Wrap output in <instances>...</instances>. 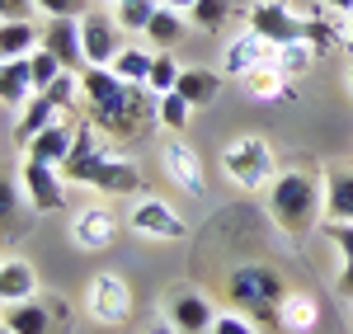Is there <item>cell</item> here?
Segmentation results:
<instances>
[{
    "mask_svg": "<svg viewBox=\"0 0 353 334\" xmlns=\"http://www.w3.org/2000/svg\"><path fill=\"white\" fill-rule=\"evenodd\" d=\"M38 94L33 85V61L28 56H14V61H0V104L5 113H24Z\"/></svg>",
    "mask_w": 353,
    "mask_h": 334,
    "instance_id": "obj_16",
    "label": "cell"
},
{
    "mask_svg": "<svg viewBox=\"0 0 353 334\" xmlns=\"http://www.w3.org/2000/svg\"><path fill=\"white\" fill-rule=\"evenodd\" d=\"M113 236H118V217H113L104 202H90L76 212V222H71V240L81 245V250H109Z\"/></svg>",
    "mask_w": 353,
    "mask_h": 334,
    "instance_id": "obj_13",
    "label": "cell"
},
{
    "mask_svg": "<svg viewBox=\"0 0 353 334\" xmlns=\"http://www.w3.org/2000/svg\"><path fill=\"white\" fill-rule=\"evenodd\" d=\"M156 118H161V127H170V132H184L189 118H193V104L179 90H170V94H161V104H156Z\"/></svg>",
    "mask_w": 353,
    "mask_h": 334,
    "instance_id": "obj_30",
    "label": "cell"
},
{
    "mask_svg": "<svg viewBox=\"0 0 353 334\" xmlns=\"http://www.w3.org/2000/svg\"><path fill=\"white\" fill-rule=\"evenodd\" d=\"M5 334H10V330H5Z\"/></svg>",
    "mask_w": 353,
    "mask_h": 334,
    "instance_id": "obj_43",
    "label": "cell"
},
{
    "mask_svg": "<svg viewBox=\"0 0 353 334\" xmlns=\"http://www.w3.org/2000/svg\"><path fill=\"white\" fill-rule=\"evenodd\" d=\"M5 330L10 334H71L76 320H71V306H66L61 292H38L28 302L5 306Z\"/></svg>",
    "mask_w": 353,
    "mask_h": 334,
    "instance_id": "obj_5",
    "label": "cell"
},
{
    "mask_svg": "<svg viewBox=\"0 0 353 334\" xmlns=\"http://www.w3.org/2000/svg\"><path fill=\"white\" fill-rule=\"evenodd\" d=\"M184 24H189V14H184V10H170V5H161V10H156V19L146 24V38H151L161 52H174V43L184 38Z\"/></svg>",
    "mask_w": 353,
    "mask_h": 334,
    "instance_id": "obj_25",
    "label": "cell"
},
{
    "mask_svg": "<svg viewBox=\"0 0 353 334\" xmlns=\"http://www.w3.org/2000/svg\"><path fill=\"white\" fill-rule=\"evenodd\" d=\"M259 66H273V43H264L259 33H241V38L226 43V56H221V71L226 76H241L245 81Z\"/></svg>",
    "mask_w": 353,
    "mask_h": 334,
    "instance_id": "obj_17",
    "label": "cell"
},
{
    "mask_svg": "<svg viewBox=\"0 0 353 334\" xmlns=\"http://www.w3.org/2000/svg\"><path fill=\"white\" fill-rule=\"evenodd\" d=\"M231 14H236V0H198L189 10V24L203 28V33H217V28H226Z\"/></svg>",
    "mask_w": 353,
    "mask_h": 334,
    "instance_id": "obj_27",
    "label": "cell"
},
{
    "mask_svg": "<svg viewBox=\"0 0 353 334\" xmlns=\"http://www.w3.org/2000/svg\"><path fill=\"white\" fill-rule=\"evenodd\" d=\"M245 90H250L254 99H264V104H278V99H297V85L288 81L278 66H259V71H250V76H245Z\"/></svg>",
    "mask_w": 353,
    "mask_h": 334,
    "instance_id": "obj_23",
    "label": "cell"
},
{
    "mask_svg": "<svg viewBox=\"0 0 353 334\" xmlns=\"http://www.w3.org/2000/svg\"><path fill=\"white\" fill-rule=\"evenodd\" d=\"M156 10H161V0H118L113 5V19L128 28V33H146V24L156 19Z\"/></svg>",
    "mask_w": 353,
    "mask_h": 334,
    "instance_id": "obj_28",
    "label": "cell"
},
{
    "mask_svg": "<svg viewBox=\"0 0 353 334\" xmlns=\"http://www.w3.org/2000/svg\"><path fill=\"white\" fill-rule=\"evenodd\" d=\"M38 10H43L48 19H81L85 0H38Z\"/></svg>",
    "mask_w": 353,
    "mask_h": 334,
    "instance_id": "obj_35",
    "label": "cell"
},
{
    "mask_svg": "<svg viewBox=\"0 0 353 334\" xmlns=\"http://www.w3.org/2000/svg\"><path fill=\"white\" fill-rule=\"evenodd\" d=\"M161 169H165V179L174 184V189H184L189 198H203L208 189V179H203V160H198V151H193L189 141H165V151H161Z\"/></svg>",
    "mask_w": 353,
    "mask_h": 334,
    "instance_id": "obj_12",
    "label": "cell"
},
{
    "mask_svg": "<svg viewBox=\"0 0 353 334\" xmlns=\"http://www.w3.org/2000/svg\"><path fill=\"white\" fill-rule=\"evenodd\" d=\"M38 48H43V33L28 24V19H5V24H0V61L33 56Z\"/></svg>",
    "mask_w": 353,
    "mask_h": 334,
    "instance_id": "obj_21",
    "label": "cell"
},
{
    "mask_svg": "<svg viewBox=\"0 0 353 334\" xmlns=\"http://www.w3.org/2000/svg\"><path fill=\"white\" fill-rule=\"evenodd\" d=\"M28 297H38L33 264H24V259H5V264H0V302L14 306V302H28Z\"/></svg>",
    "mask_w": 353,
    "mask_h": 334,
    "instance_id": "obj_20",
    "label": "cell"
},
{
    "mask_svg": "<svg viewBox=\"0 0 353 334\" xmlns=\"http://www.w3.org/2000/svg\"><path fill=\"white\" fill-rule=\"evenodd\" d=\"M81 99H85V118L109 141H137L151 132V123H161L156 118L161 94H151L146 85L118 81L109 66H85L81 71Z\"/></svg>",
    "mask_w": 353,
    "mask_h": 334,
    "instance_id": "obj_1",
    "label": "cell"
},
{
    "mask_svg": "<svg viewBox=\"0 0 353 334\" xmlns=\"http://www.w3.org/2000/svg\"><path fill=\"white\" fill-rule=\"evenodd\" d=\"M221 169H226V179L236 189H245V194H259V189H269L273 179H278V160H273L264 137H236L221 151Z\"/></svg>",
    "mask_w": 353,
    "mask_h": 334,
    "instance_id": "obj_4",
    "label": "cell"
},
{
    "mask_svg": "<svg viewBox=\"0 0 353 334\" xmlns=\"http://www.w3.org/2000/svg\"><path fill=\"white\" fill-rule=\"evenodd\" d=\"M208 334H259V325L250 315H241V311H226V315H217V325Z\"/></svg>",
    "mask_w": 353,
    "mask_h": 334,
    "instance_id": "obj_34",
    "label": "cell"
},
{
    "mask_svg": "<svg viewBox=\"0 0 353 334\" xmlns=\"http://www.w3.org/2000/svg\"><path fill=\"white\" fill-rule=\"evenodd\" d=\"M330 10H344V14H353V0H325Z\"/></svg>",
    "mask_w": 353,
    "mask_h": 334,
    "instance_id": "obj_39",
    "label": "cell"
},
{
    "mask_svg": "<svg viewBox=\"0 0 353 334\" xmlns=\"http://www.w3.org/2000/svg\"><path fill=\"white\" fill-rule=\"evenodd\" d=\"M76 137H81V123H66V118H57L52 127H43L38 137L28 141V160H43V165H66V156H71V146H76Z\"/></svg>",
    "mask_w": 353,
    "mask_h": 334,
    "instance_id": "obj_15",
    "label": "cell"
},
{
    "mask_svg": "<svg viewBox=\"0 0 353 334\" xmlns=\"http://www.w3.org/2000/svg\"><path fill=\"white\" fill-rule=\"evenodd\" d=\"M151 61H156V56H151V52H141V48H123V52H118V61H113L109 71L118 76V81L146 85V76H151Z\"/></svg>",
    "mask_w": 353,
    "mask_h": 334,
    "instance_id": "obj_29",
    "label": "cell"
},
{
    "mask_svg": "<svg viewBox=\"0 0 353 334\" xmlns=\"http://www.w3.org/2000/svg\"><path fill=\"white\" fill-rule=\"evenodd\" d=\"M161 5H170V10H184V14H189V10L198 5V0H161Z\"/></svg>",
    "mask_w": 353,
    "mask_h": 334,
    "instance_id": "obj_37",
    "label": "cell"
},
{
    "mask_svg": "<svg viewBox=\"0 0 353 334\" xmlns=\"http://www.w3.org/2000/svg\"><path fill=\"white\" fill-rule=\"evenodd\" d=\"M174 90L189 99L193 109H203V104H212V99L221 94V76H217V71H208V66H184V76H179Z\"/></svg>",
    "mask_w": 353,
    "mask_h": 334,
    "instance_id": "obj_24",
    "label": "cell"
},
{
    "mask_svg": "<svg viewBox=\"0 0 353 334\" xmlns=\"http://www.w3.org/2000/svg\"><path fill=\"white\" fill-rule=\"evenodd\" d=\"M85 306H90V315L99 325L118 330V325L132 320V287L118 278V273H94L90 287H85Z\"/></svg>",
    "mask_w": 353,
    "mask_h": 334,
    "instance_id": "obj_7",
    "label": "cell"
},
{
    "mask_svg": "<svg viewBox=\"0 0 353 334\" xmlns=\"http://www.w3.org/2000/svg\"><path fill=\"white\" fill-rule=\"evenodd\" d=\"M28 61H33V85H38V94H43L48 85H57V81H61V71H66V66H61V61H57L48 48H38Z\"/></svg>",
    "mask_w": 353,
    "mask_h": 334,
    "instance_id": "obj_32",
    "label": "cell"
},
{
    "mask_svg": "<svg viewBox=\"0 0 353 334\" xmlns=\"http://www.w3.org/2000/svg\"><path fill=\"white\" fill-rule=\"evenodd\" d=\"M179 76H184V66H179L170 52H156V61H151V76H146V90H151V94H170V90L179 85Z\"/></svg>",
    "mask_w": 353,
    "mask_h": 334,
    "instance_id": "obj_31",
    "label": "cell"
},
{
    "mask_svg": "<svg viewBox=\"0 0 353 334\" xmlns=\"http://www.w3.org/2000/svg\"><path fill=\"white\" fill-rule=\"evenodd\" d=\"M113 5H118V0H113Z\"/></svg>",
    "mask_w": 353,
    "mask_h": 334,
    "instance_id": "obj_42",
    "label": "cell"
},
{
    "mask_svg": "<svg viewBox=\"0 0 353 334\" xmlns=\"http://www.w3.org/2000/svg\"><path fill=\"white\" fill-rule=\"evenodd\" d=\"M19 184H24L28 207H33V212H61V207H66V179H61V169H57V165L24 160Z\"/></svg>",
    "mask_w": 353,
    "mask_h": 334,
    "instance_id": "obj_10",
    "label": "cell"
},
{
    "mask_svg": "<svg viewBox=\"0 0 353 334\" xmlns=\"http://www.w3.org/2000/svg\"><path fill=\"white\" fill-rule=\"evenodd\" d=\"M226 302L241 311V315H250L254 325L283 330L278 325V311L288 302V287L278 278V269H269V264H236L226 273Z\"/></svg>",
    "mask_w": 353,
    "mask_h": 334,
    "instance_id": "obj_3",
    "label": "cell"
},
{
    "mask_svg": "<svg viewBox=\"0 0 353 334\" xmlns=\"http://www.w3.org/2000/svg\"><path fill=\"white\" fill-rule=\"evenodd\" d=\"M278 325L288 334H311L321 330V302L311 297V292H288V302L278 311Z\"/></svg>",
    "mask_w": 353,
    "mask_h": 334,
    "instance_id": "obj_18",
    "label": "cell"
},
{
    "mask_svg": "<svg viewBox=\"0 0 353 334\" xmlns=\"http://www.w3.org/2000/svg\"><path fill=\"white\" fill-rule=\"evenodd\" d=\"M165 320L179 334H208L217 325V302L208 292H193V287H179L165 297Z\"/></svg>",
    "mask_w": 353,
    "mask_h": 334,
    "instance_id": "obj_9",
    "label": "cell"
},
{
    "mask_svg": "<svg viewBox=\"0 0 353 334\" xmlns=\"http://www.w3.org/2000/svg\"><path fill=\"white\" fill-rule=\"evenodd\" d=\"M245 19H250V33H259L264 43H273V48L301 43V38H306V14H297L288 0H254Z\"/></svg>",
    "mask_w": 353,
    "mask_h": 334,
    "instance_id": "obj_6",
    "label": "cell"
},
{
    "mask_svg": "<svg viewBox=\"0 0 353 334\" xmlns=\"http://www.w3.org/2000/svg\"><path fill=\"white\" fill-rule=\"evenodd\" d=\"M57 118H61V109H57L52 99H48V94H33V104L14 118V141H19V146H28V141L38 137L43 127H52Z\"/></svg>",
    "mask_w": 353,
    "mask_h": 334,
    "instance_id": "obj_22",
    "label": "cell"
},
{
    "mask_svg": "<svg viewBox=\"0 0 353 334\" xmlns=\"http://www.w3.org/2000/svg\"><path fill=\"white\" fill-rule=\"evenodd\" d=\"M43 48L66 66V71H85V38H81V19H48L43 28Z\"/></svg>",
    "mask_w": 353,
    "mask_h": 334,
    "instance_id": "obj_14",
    "label": "cell"
},
{
    "mask_svg": "<svg viewBox=\"0 0 353 334\" xmlns=\"http://www.w3.org/2000/svg\"><path fill=\"white\" fill-rule=\"evenodd\" d=\"M344 48L353 52V14H349V28H344Z\"/></svg>",
    "mask_w": 353,
    "mask_h": 334,
    "instance_id": "obj_40",
    "label": "cell"
},
{
    "mask_svg": "<svg viewBox=\"0 0 353 334\" xmlns=\"http://www.w3.org/2000/svg\"><path fill=\"white\" fill-rule=\"evenodd\" d=\"M264 194H269V217L278 222L283 236H306V231H316L325 179H316V174H306V169H278V179H273Z\"/></svg>",
    "mask_w": 353,
    "mask_h": 334,
    "instance_id": "obj_2",
    "label": "cell"
},
{
    "mask_svg": "<svg viewBox=\"0 0 353 334\" xmlns=\"http://www.w3.org/2000/svg\"><path fill=\"white\" fill-rule=\"evenodd\" d=\"M316 56H321V52L301 38V43H283V48H273V66H278L288 81H297V76H306V71L316 66Z\"/></svg>",
    "mask_w": 353,
    "mask_h": 334,
    "instance_id": "obj_26",
    "label": "cell"
},
{
    "mask_svg": "<svg viewBox=\"0 0 353 334\" xmlns=\"http://www.w3.org/2000/svg\"><path fill=\"white\" fill-rule=\"evenodd\" d=\"M349 90H353V66H349Z\"/></svg>",
    "mask_w": 353,
    "mask_h": 334,
    "instance_id": "obj_41",
    "label": "cell"
},
{
    "mask_svg": "<svg viewBox=\"0 0 353 334\" xmlns=\"http://www.w3.org/2000/svg\"><path fill=\"white\" fill-rule=\"evenodd\" d=\"M0 217H5V236L24 231V212H19V198H14V184L10 179L0 184Z\"/></svg>",
    "mask_w": 353,
    "mask_h": 334,
    "instance_id": "obj_33",
    "label": "cell"
},
{
    "mask_svg": "<svg viewBox=\"0 0 353 334\" xmlns=\"http://www.w3.org/2000/svg\"><path fill=\"white\" fill-rule=\"evenodd\" d=\"M38 10V0H0V14L5 19H28Z\"/></svg>",
    "mask_w": 353,
    "mask_h": 334,
    "instance_id": "obj_36",
    "label": "cell"
},
{
    "mask_svg": "<svg viewBox=\"0 0 353 334\" xmlns=\"http://www.w3.org/2000/svg\"><path fill=\"white\" fill-rule=\"evenodd\" d=\"M146 334H179V330H174L170 320H161V325H151V330H146Z\"/></svg>",
    "mask_w": 353,
    "mask_h": 334,
    "instance_id": "obj_38",
    "label": "cell"
},
{
    "mask_svg": "<svg viewBox=\"0 0 353 334\" xmlns=\"http://www.w3.org/2000/svg\"><path fill=\"white\" fill-rule=\"evenodd\" d=\"M325 222H353V169L349 165L325 174Z\"/></svg>",
    "mask_w": 353,
    "mask_h": 334,
    "instance_id": "obj_19",
    "label": "cell"
},
{
    "mask_svg": "<svg viewBox=\"0 0 353 334\" xmlns=\"http://www.w3.org/2000/svg\"><path fill=\"white\" fill-rule=\"evenodd\" d=\"M132 231L146 236V240H184V236H189V222H184L165 198H141L132 207Z\"/></svg>",
    "mask_w": 353,
    "mask_h": 334,
    "instance_id": "obj_11",
    "label": "cell"
},
{
    "mask_svg": "<svg viewBox=\"0 0 353 334\" xmlns=\"http://www.w3.org/2000/svg\"><path fill=\"white\" fill-rule=\"evenodd\" d=\"M123 33H128V28L118 24L113 14H104V10H85V14H81L85 61H90V66H113L118 52L128 48V43H123Z\"/></svg>",
    "mask_w": 353,
    "mask_h": 334,
    "instance_id": "obj_8",
    "label": "cell"
}]
</instances>
